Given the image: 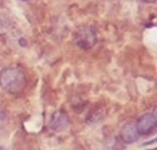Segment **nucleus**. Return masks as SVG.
Segmentation results:
<instances>
[{
	"instance_id": "nucleus-1",
	"label": "nucleus",
	"mask_w": 157,
	"mask_h": 150,
	"mask_svg": "<svg viewBox=\"0 0 157 150\" xmlns=\"http://www.w3.org/2000/svg\"><path fill=\"white\" fill-rule=\"evenodd\" d=\"M0 86L9 93H19L26 86V77L18 68L6 67L0 73Z\"/></svg>"
},
{
	"instance_id": "nucleus-2",
	"label": "nucleus",
	"mask_w": 157,
	"mask_h": 150,
	"mask_svg": "<svg viewBox=\"0 0 157 150\" xmlns=\"http://www.w3.org/2000/svg\"><path fill=\"white\" fill-rule=\"evenodd\" d=\"M75 40L80 48L88 50L96 45L98 41V36L96 31L91 27L85 26L76 31Z\"/></svg>"
},
{
	"instance_id": "nucleus-3",
	"label": "nucleus",
	"mask_w": 157,
	"mask_h": 150,
	"mask_svg": "<svg viewBox=\"0 0 157 150\" xmlns=\"http://www.w3.org/2000/svg\"><path fill=\"white\" fill-rule=\"evenodd\" d=\"M135 127L139 136H147L155 130L156 118L154 114L146 113L138 120Z\"/></svg>"
},
{
	"instance_id": "nucleus-4",
	"label": "nucleus",
	"mask_w": 157,
	"mask_h": 150,
	"mask_svg": "<svg viewBox=\"0 0 157 150\" xmlns=\"http://www.w3.org/2000/svg\"><path fill=\"white\" fill-rule=\"evenodd\" d=\"M120 136H121V138L122 139V141L127 144L133 143V142L137 141L139 138V134L136 130L135 124H125L122 127Z\"/></svg>"
},
{
	"instance_id": "nucleus-5",
	"label": "nucleus",
	"mask_w": 157,
	"mask_h": 150,
	"mask_svg": "<svg viewBox=\"0 0 157 150\" xmlns=\"http://www.w3.org/2000/svg\"><path fill=\"white\" fill-rule=\"evenodd\" d=\"M69 125V119L67 115L63 112H56L53 114L52 119L51 121V127L58 132L65 130Z\"/></svg>"
},
{
	"instance_id": "nucleus-6",
	"label": "nucleus",
	"mask_w": 157,
	"mask_h": 150,
	"mask_svg": "<svg viewBox=\"0 0 157 150\" xmlns=\"http://www.w3.org/2000/svg\"><path fill=\"white\" fill-rule=\"evenodd\" d=\"M6 114L3 112V111L0 109V126H2L3 125V124L6 122Z\"/></svg>"
},
{
	"instance_id": "nucleus-7",
	"label": "nucleus",
	"mask_w": 157,
	"mask_h": 150,
	"mask_svg": "<svg viewBox=\"0 0 157 150\" xmlns=\"http://www.w3.org/2000/svg\"><path fill=\"white\" fill-rule=\"evenodd\" d=\"M0 150H3V148H2V147L0 146Z\"/></svg>"
},
{
	"instance_id": "nucleus-8",
	"label": "nucleus",
	"mask_w": 157,
	"mask_h": 150,
	"mask_svg": "<svg viewBox=\"0 0 157 150\" xmlns=\"http://www.w3.org/2000/svg\"><path fill=\"white\" fill-rule=\"evenodd\" d=\"M21 1H29V0H21Z\"/></svg>"
}]
</instances>
